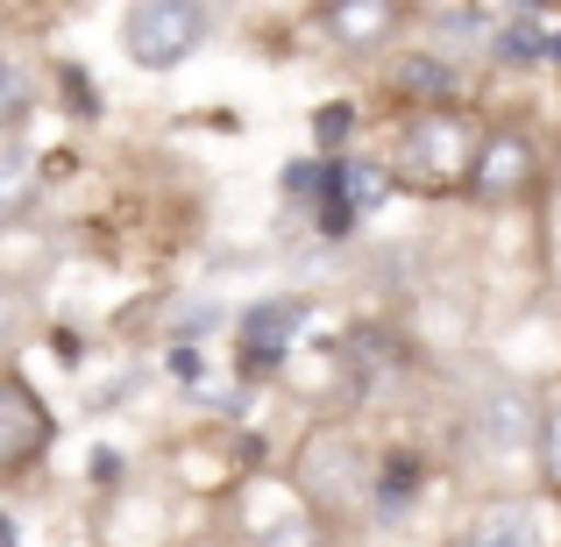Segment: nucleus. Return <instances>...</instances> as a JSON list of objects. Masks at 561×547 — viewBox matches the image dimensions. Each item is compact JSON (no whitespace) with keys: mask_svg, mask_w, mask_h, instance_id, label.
Returning a JSON list of instances; mask_svg holds the SVG:
<instances>
[{"mask_svg":"<svg viewBox=\"0 0 561 547\" xmlns=\"http://www.w3.org/2000/svg\"><path fill=\"white\" fill-rule=\"evenodd\" d=\"M483 136H491V122H483L477 107H462V100L405 107V114H398V128H391L383 164H391L398 192H420V200H462L469 179H477Z\"/></svg>","mask_w":561,"mask_h":547,"instance_id":"nucleus-1","label":"nucleus"},{"mask_svg":"<svg viewBox=\"0 0 561 547\" xmlns=\"http://www.w3.org/2000/svg\"><path fill=\"white\" fill-rule=\"evenodd\" d=\"M291 498L328 526H356L377 505V455L356 420H313L291 448Z\"/></svg>","mask_w":561,"mask_h":547,"instance_id":"nucleus-2","label":"nucleus"},{"mask_svg":"<svg viewBox=\"0 0 561 547\" xmlns=\"http://www.w3.org/2000/svg\"><path fill=\"white\" fill-rule=\"evenodd\" d=\"M214 8L206 0H128L122 8V57L136 71H179L206 50Z\"/></svg>","mask_w":561,"mask_h":547,"instance_id":"nucleus-3","label":"nucleus"},{"mask_svg":"<svg viewBox=\"0 0 561 547\" xmlns=\"http://www.w3.org/2000/svg\"><path fill=\"white\" fill-rule=\"evenodd\" d=\"M548 179V150L526 122H491L483 136V157H477V179H469L462 200L483 206V214H505V206H526Z\"/></svg>","mask_w":561,"mask_h":547,"instance_id":"nucleus-4","label":"nucleus"},{"mask_svg":"<svg viewBox=\"0 0 561 547\" xmlns=\"http://www.w3.org/2000/svg\"><path fill=\"white\" fill-rule=\"evenodd\" d=\"M57 448V412L22 369H0V483H28Z\"/></svg>","mask_w":561,"mask_h":547,"instance_id":"nucleus-5","label":"nucleus"},{"mask_svg":"<svg viewBox=\"0 0 561 547\" xmlns=\"http://www.w3.org/2000/svg\"><path fill=\"white\" fill-rule=\"evenodd\" d=\"M540 420H548V398L534 384H497L477 412V434L491 448V463H519V455H540Z\"/></svg>","mask_w":561,"mask_h":547,"instance_id":"nucleus-6","label":"nucleus"},{"mask_svg":"<svg viewBox=\"0 0 561 547\" xmlns=\"http://www.w3.org/2000/svg\"><path fill=\"white\" fill-rule=\"evenodd\" d=\"M320 36L348 57H370L405 29V0H320Z\"/></svg>","mask_w":561,"mask_h":547,"instance_id":"nucleus-7","label":"nucleus"},{"mask_svg":"<svg viewBox=\"0 0 561 547\" xmlns=\"http://www.w3.org/2000/svg\"><path fill=\"white\" fill-rule=\"evenodd\" d=\"M448 547H548V534H540V512L526 498H491L469 512V526Z\"/></svg>","mask_w":561,"mask_h":547,"instance_id":"nucleus-8","label":"nucleus"},{"mask_svg":"<svg viewBox=\"0 0 561 547\" xmlns=\"http://www.w3.org/2000/svg\"><path fill=\"white\" fill-rule=\"evenodd\" d=\"M391 86L405 93V107H440V100H462V71H455V57H440V50H405L391 65Z\"/></svg>","mask_w":561,"mask_h":547,"instance_id":"nucleus-9","label":"nucleus"},{"mask_svg":"<svg viewBox=\"0 0 561 547\" xmlns=\"http://www.w3.org/2000/svg\"><path fill=\"white\" fill-rule=\"evenodd\" d=\"M36 200H43V185H36V157H28V143L0 136V235L28 228V220H36Z\"/></svg>","mask_w":561,"mask_h":547,"instance_id":"nucleus-10","label":"nucleus"},{"mask_svg":"<svg viewBox=\"0 0 561 547\" xmlns=\"http://www.w3.org/2000/svg\"><path fill=\"white\" fill-rule=\"evenodd\" d=\"M43 107V79L22 50H0V136H22Z\"/></svg>","mask_w":561,"mask_h":547,"instance_id":"nucleus-11","label":"nucleus"},{"mask_svg":"<svg viewBox=\"0 0 561 547\" xmlns=\"http://www.w3.org/2000/svg\"><path fill=\"white\" fill-rule=\"evenodd\" d=\"M234 334H242V363L249 369H271L291 349V334H299V306H256Z\"/></svg>","mask_w":561,"mask_h":547,"instance_id":"nucleus-12","label":"nucleus"},{"mask_svg":"<svg viewBox=\"0 0 561 547\" xmlns=\"http://www.w3.org/2000/svg\"><path fill=\"white\" fill-rule=\"evenodd\" d=\"M285 200L299 206V214H320V206L334 200V157H306V164L285 171Z\"/></svg>","mask_w":561,"mask_h":547,"instance_id":"nucleus-13","label":"nucleus"},{"mask_svg":"<svg viewBox=\"0 0 561 547\" xmlns=\"http://www.w3.org/2000/svg\"><path fill=\"white\" fill-rule=\"evenodd\" d=\"M334 534H342V526H328L320 512H306L299 498H291V512H285V520H277L256 547H334Z\"/></svg>","mask_w":561,"mask_h":547,"instance_id":"nucleus-14","label":"nucleus"},{"mask_svg":"<svg viewBox=\"0 0 561 547\" xmlns=\"http://www.w3.org/2000/svg\"><path fill=\"white\" fill-rule=\"evenodd\" d=\"M534 463H540V483L561 498V391L548 398V420H540V455H534Z\"/></svg>","mask_w":561,"mask_h":547,"instance_id":"nucleus-15","label":"nucleus"},{"mask_svg":"<svg viewBox=\"0 0 561 547\" xmlns=\"http://www.w3.org/2000/svg\"><path fill=\"white\" fill-rule=\"evenodd\" d=\"M22 328H28V285H22V277H8V271H0V349H8Z\"/></svg>","mask_w":561,"mask_h":547,"instance_id":"nucleus-16","label":"nucleus"}]
</instances>
